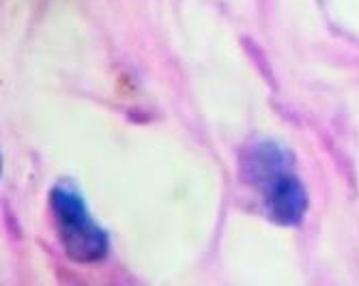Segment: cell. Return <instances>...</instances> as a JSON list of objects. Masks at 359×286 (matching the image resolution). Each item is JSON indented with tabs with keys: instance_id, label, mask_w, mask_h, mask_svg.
<instances>
[{
	"instance_id": "obj_1",
	"label": "cell",
	"mask_w": 359,
	"mask_h": 286,
	"mask_svg": "<svg viewBox=\"0 0 359 286\" xmlns=\"http://www.w3.org/2000/svg\"><path fill=\"white\" fill-rule=\"evenodd\" d=\"M241 179L252 189L265 215L282 226H295L308 209V194L286 149L263 140L241 157Z\"/></svg>"
},
{
	"instance_id": "obj_2",
	"label": "cell",
	"mask_w": 359,
	"mask_h": 286,
	"mask_svg": "<svg viewBox=\"0 0 359 286\" xmlns=\"http://www.w3.org/2000/svg\"><path fill=\"white\" fill-rule=\"evenodd\" d=\"M52 209L65 254L76 263H95L108 254V235L88 213L82 194L69 181L52 189Z\"/></svg>"
}]
</instances>
